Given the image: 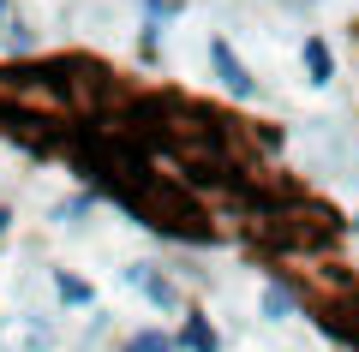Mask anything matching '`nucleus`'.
Segmentation results:
<instances>
[{"mask_svg":"<svg viewBox=\"0 0 359 352\" xmlns=\"http://www.w3.org/2000/svg\"><path fill=\"white\" fill-rule=\"evenodd\" d=\"M180 13H186L180 0H144V24H156V30H162V18H180Z\"/></svg>","mask_w":359,"mask_h":352,"instance_id":"1a4fd4ad","label":"nucleus"},{"mask_svg":"<svg viewBox=\"0 0 359 352\" xmlns=\"http://www.w3.org/2000/svg\"><path fill=\"white\" fill-rule=\"evenodd\" d=\"M299 66H306V84L311 90H330L335 84V48H330L323 30H311V36L299 42Z\"/></svg>","mask_w":359,"mask_h":352,"instance_id":"39448f33","label":"nucleus"},{"mask_svg":"<svg viewBox=\"0 0 359 352\" xmlns=\"http://www.w3.org/2000/svg\"><path fill=\"white\" fill-rule=\"evenodd\" d=\"M257 311H264V323H294V316L306 311V293H299V281L282 275V269H269L264 293H257Z\"/></svg>","mask_w":359,"mask_h":352,"instance_id":"20e7f679","label":"nucleus"},{"mask_svg":"<svg viewBox=\"0 0 359 352\" xmlns=\"http://www.w3.org/2000/svg\"><path fill=\"white\" fill-rule=\"evenodd\" d=\"M6 30H18V6L13 0H0V36H6Z\"/></svg>","mask_w":359,"mask_h":352,"instance_id":"9b49d317","label":"nucleus"},{"mask_svg":"<svg viewBox=\"0 0 359 352\" xmlns=\"http://www.w3.org/2000/svg\"><path fill=\"white\" fill-rule=\"evenodd\" d=\"M84 215H90V197H72V203H60V209H54V221H60V227H78Z\"/></svg>","mask_w":359,"mask_h":352,"instance_id":"9d476101","label":"nucleus"},{"mask_svg":"<svg viewBox=\"0 0 359 352\" xmlns=\"http://www.w3.org/2000/svg\"><path fill=\"white\" fill-rule=\"evenodd\" d=\"M180 352H222V335L204 311H186L180 316Z\"/></svg>","mask_w":359,"mask_h":352,"instance_id":"423d86ee","label":"nucleus"},{"mask_svg":"<svg viewBox=\"0 0 359 352\" xmlns=\"http://www.w3.org/2000/svg\"><path fill=\"white\" fill-rule=\"evenodd\" d=\"M6 227H13V209H0V239H6Z\"/></svg>","mask_w":359,"mask_h":352,"instance_id":"f8f14e48","label":"nucleus"},{"mask_svg":"<svg viewBox=\"0 0 359 352\" xmlns=\"http://www.w3.org/2000/svg\"><path fill=\"white\" fill-rule=\"evenodd\" d=\"M347 227H353V233H359V215H353V221H347Z\"/></svg>","mask_w":359,"mask_h":352,"instance_id":"ddd939ff","label":"nucleus"},{"mask_svg":"<svg viewBox=\"0 0 359 352\" xmlns=\"http://www.w3.org/2000/svg\"><path fill=\"white\" fill-rule=\"evenodd\" d=\"M54 299H60V304H96V287H90L84 275H66V269H54Z\"/></svg>","mask_w":359,"mask_h":352,"instance_id":"0eeeda50","label":"nucleus"},{"mask_svg":"<svg viewBox=\"0 0 359 352\" xmlns=\"http://www.w3.org/2000/svg\"><path fill=\"white\" fill-rule=\"evenodd\" d=\"M210 72H216V84L228 90L233 101H257V96H264V84H257L252 66L233 54V42H228V36H210Z\"/></svg>","mask_w":359,"mask_h":352,"instance_id":"f257e3e1","label":"nucleus"},{"mask_svg":"<svg viewBox=\"0 0 359 352\" xmlns=\"http://www.w3.org/2000/svg\"><path fill=\"white\" fill-rule=\"evenodd\" d=\"M120 352H180V335H168V328H138Z\"/></svg>","mask_w":359,"mask_h":352,"instance_id":"6e6552de","label":"nucleus"},{"mask_svg":"<svg viewBox=\"0 0 359 352\" xmlns=\"http://www.w3.org/2000/svg\"><path fill=\"white\" fill-rule=\"evenodd\" d=\"M126 287L144 293V299H150L156 311H168V316H186V311H192L186 293H180V281L168 275V269H156V263H126Z\"/></svg>","mask_w":359,"mask_h":352,"instance_id":"f03ea898","label":"nucleus"},{"mask_svg":"<svg viewBox=\"0 0 359 352\" xmlns=\"http://www.w3.org/2000/svg\"><path fill=\"white\" fill-rule=\"evenodd\" d=\"M60 346V328L48 316L25 311V316H0V352H54Z\"/></svg>","mask_w":359,"mask_h":352,"instance_id":"7ed1b4c3","label":"nucleus"}]
</instances>
